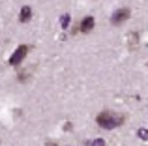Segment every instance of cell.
Returning <instances> with one entry per match:
<instances>
[{"mask_svg": "<svg viewBox=\"0 0 148 146\" xmlns=\"http://www.w3.org/2000/svg\"><path fill=\"white\" fill-rule=\"evenodd\" d=\"M96 122H98V126L103 128V129H114V128H118V126L124 124V116L112 113V111H103V113H99L98 116H96Z\"/></svg>", "mask_w": 148, "mask_h": 146, "instance_id": "1", "label": "cell"}, {"mask_svg": "<svg viewBox=\"0 0 148 146\" xmlns=\"http://www.w3.org/2000/svg\"><path fill=\"white\" fill-rule=\"evenodd\" d=\"M28 45H19L17 49L13 51V55L10 56V64L11 66H17V64H21L23 60H25V56L28 55Z\"/></svg>", "mask_w": 148, "mask_h": 146, "instance_id": "2", "label": "cell"}, {"mask_svg": "<svg viewBox=\"0 0 148 146\" xmlns=\"http://www.w3.org/2000/svg\"><path fill=\"white\" fill-rule=\"evenodd\" d=\"M127 19H130V10H127V8H122V10H116L114 13H112L111 23H112L114 26H120L122 23H126Z\"/></svg>", "mask_w": 148, "mask_h": 146, "instance_id": "3", "label": "cell"}, {"mask_svg": "<svg viewBox=\"0 0 148 146\" xmlns=\"http://www.w3.org/2000/svg\"><path fill=\"white\" fill-rule=\"evenodd\" d=\"M94 28V17H84L83 21H81V25H79V30L81 32H90V30Z\"/></svg>", "mask_w": 148, "mask_h": 146, "instance_id": "4", "label": "cell"}, {"mask_svg": "<svg viewBox=\"0 0 148 146\" xmlns=\"http://www.w3.org/2000/svg\"><path fill=\"white\" fill-rule=\"evenodd\" d=\"M32 19V8L30 6H23L21 8V15H19V21L21 23H28Z\"/></svg>", "mask_w": 148, "mask_h": 146, "instance_id": "5", "label": "cell"}, {"mask_svg": "<svg viewBox=\"0 0 148 146\" xmlns=\"http://www.w3.org/2000/svg\"><path fill=\"white\" fill-rule=\"evenodd\" d=\"M139 137H141L143 141H148V129L141 128V129H139Z\"/></svg>", "mask_w": 148, "mask_h": 146, "instance_id": "6", "label": "cell"}, {"mask_svg": "<svg viewBox=\"0 0 148 146\" xmlns=\"http://www.w3.org/2000/svg\"><path fill=\"white\" fill-rule=\"evenodd\" d=\"M60 23H62V28H68V25H69V15H68V13H66V15H64V17H62V19H60Z\"/></svg>", "mask_w": 148, "mask_h": 146, "instance_id": "7", "label": "cell"}, {"mask_svg": "<svg viewBox=\"0 0 148 146\" xmlns=\"http://www.w3.org/2000/svg\"><path fill=\"white\" fill-rule=\"evenodd\" d=\"M92 146H105V141L103 139H96V141H92Z\"/></svg>", "mask_w": 148, "mask_h": 146, "instance_id": "8", "label": "cell"}, {"mask_svg": "<svg viewBox=\"0 0 148 146\" xmlns=\"http://www.w3.org/2000/svg\"><path fill=\"white\" fill-rule=\"evenodd\" d=\"M45 146H56V144H53V143H49V144H45Z\"/></svg>", "mask_w": 148, "mask_h": 146, "instance_id": "9", "label": "cell"}]
</instances>
